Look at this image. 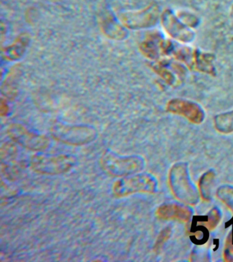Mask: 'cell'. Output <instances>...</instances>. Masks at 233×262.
<instances>
[{"label":"cell","instance_id":"cell-4","mask_svg":"<svg viewBox=\"0 0 233 262\" xmlns=\"http://www.w3.org/2000/svg\"><path fill=\"white\" fill-rule=\"evenodd\" d=\"M158 188L157 178L149 173H137L125 177L113 185L112 191L117 198H125L135 193H155Z\"/></svg>","mask_w":233,"mask_h":262},{"label":"cell","instance_id":"cell-8","mask_svg":"<svg viewBox=\"0 0 233 262\" xmlns=\"http://www.w3.org/2000/svg\"><path fill=\"white\" fill-rule=\"evenodd\" d=\"M167 111L169 113L186 118L194 124H201L205 119V113L198 103L187 99L174 98L168 101Z\"/></svg>","mask_w":233,"mask_h":262},{"label":"cell","instance_id":"cell-6","mask_svg":"<svg viewBox=\"0 0 233 262\" xmlns=\"http://www.w3.org/2000/svg\"><path fill=\"white\" fill-rule=\"evenodd\" d=\"M8 133L14 142L30 151H44L50 146V141L48 138L30 133L26 127L19 124L10 126Z\"/></svg>","mask_w":233,"mask_h":262},{"label":"cell","instance_id":"cell-1","mask_svg":"<svg viewBox=\"0 0 233 262\" xmlns=\"http://www.w3.org/2000/svg\"><path fill=\"white\" fill-rule=\"evenodd\" d=\"M170 188L174 196L189 206H194L200 200V192L190 178L189 166L185 162L174 164L168 176Z\"/></svg>","mask_w":233,"mask_h":262},{"label":"cell","instance_id":"cell-17","mask_svg":"<svg viewBox=\"0 0 233 262\" xmlns=\"http://www.w3.org/2000/svg\"><path fill=\"white\" fill-rule=\"evenodd\" d=\"M232 15H233V9H232Z\"/></svg>","mask_w":233,"mask_h":262},{"label":"cell","instance_id":"cell-13","mask_svg":"<svg viewBox=\"0 0 233 262\" xmlns=\"http://www.w3.org/2000/svg\"><path fill=\"white\" fill-rule=\"evenodd\" d=\"M216 173L213 170L204 172L199 180L200 196L205 202H210L212 199V188L214 186Z\"/></svg>","mask_w":233,"mask_h":262},{"label":"cell","instance_id":"cell-12","mask_svg":"<svg viewBox=\"0 0 233 262\" xmlns=\"http://www.w3.org/2000/svg\"><path fill=\"white\" fill-rule=\"evenodd\" d=\"M215 129L221 134L228 135L233 133V110L218 114L214 119Z\"/></svg>","mask_w":233,"mask_h":262},{"label":"cell","instance_id":"cell-7","mask_svg":"<svg viewBox=\"0 0 233 262\" xmlns=\"http://www.w3.org/2000/svg\"><path fill=\"white\" fill-rule=\"evenodd\" d=\"M222 219L218 208L212 209L204 216L194 217L192 223L191 239L196 244H203L207 241L209 231L214 230Z\"/></svg>","mask_w":233,"mask_h":262},{"label":"cell","instance_id":"cell-16","mask_svg":"<svg viewBox=\"0 0 233 262\" xmlns=\"http://www.w3.org/2000/svg\"><path fill=\"white\" fill-rule=\"evenodd\" d=\"M224 257L225 261L233 262V229L228 233L225 244Z\"/></svg>","mask_w":233,"mask_h":262},{"label":"cell","instance_id":"cell-14","mask_svg":"<svg viewBox=\"0 0 233 262\" xmlns=\"http://www.w3.org/2000/svg\"><path fill=\"white\" fill-rule=\"evenodd\" d=\"M216 195L219 200L224 203L233 213V186L228 185L220 186L217 190Z\"/></svg>","mask_w":233,"mask_h":262},{"label":"cell","instance_id":"cell-3","mask_svg":"<svg viewBox=\"0 0 233 262\" xmlns=\"http://www.w3.org/2000/svg\"><path fill=\"white\" fill-rule=\"evenodd\" d=\"M78 158L71 154L39 153L30 160L32 169L42 174L58 176L70 171L76 166Z\"/></svg>","mask_w":233,"mask_h":262},{"label":"cell","instance_id":"cell-15","mask_svg":"<svg viewBox=\"0 0 233 262\" xmlns=\"http://www.w3.org/2000/svg\"><path fill=\"white\" fill-rule=\"evenodd\" d=\"M171 233L172 229L170 227H166L160 232L157 239H156L155 246H154L155 251H159L161 249L164 244L170 238Z\"/></svg>","mask_w":233,"mask_h":262},{"label":"cell","instance_id":"cell-9","mask_svg":"<svg viewBox=\"0 0 233 262\" xmlns=\"http://www.w3.org/2000/svg\"><path fill=\"white\" fill-rule=\"evenodd\" d=\"M161 24L166 33L173 39L186 44L191 43L195 40V32L169 12H166L162 16Z\"/></svg>","mask_w":233,"mask_h":262},{"label":"cell","instance_id":"cell-10","mask_svg":"<svg viewBox=\"0 0 233 262\" xmlns=\"http://www.w3.org/2000/svg\"><path fill=\"white\" fill-rule=\"evenodd\" d=\"M159 11L157 8L149 7L144 11L126 13L123 16L124 23L133 28H147L155 26L158 21Z\"/></svg>","mask_w":233,"mask_h":262},{"label":"cell","instance_id":"cell-5","mask_svg":"<svg viewBox=\"0 0 233 262\" xmlns=\"http://www.w3.org/2000/svg\"><path fill=\"white\" fill-rule=\"evenodd\" d=\"M52 135L56 141L72 146H82L97 139L96 129L89 126H68L57 124L52 127Z\"/></svg>","mask_w":233,"mask_h":262},{"label":"cell","instance_id":"cell-2","mask_svg":"<svg viewBox=\"0 0 233 262\" xmlns=\"http://www.w3.org/2000/svg\"><path fill=\"white\" fill-rule=\"evenodd\" d=\"M100 163L107 173L118 178H125L139 173L146 167V161L139 155L123 156L110 149L105 150Z\"/></svg>","mask_w":233,"mask_h":262},{"label":"cell","instance_id":"cell-11","mask_svg":"<svg viewBox=\"0 0 233 262\" xmlns=\"http://www.w3.org/2000/svg\"><path fill=\"white\" fill-rule=\"evenodd\" d=\"M155 214L161 220H176L186 223L192 219L193 210L184 205L172 203L160 206L156 210Z\"/></svg>","mask_w":233,"mask_h":262}]
</instances>
